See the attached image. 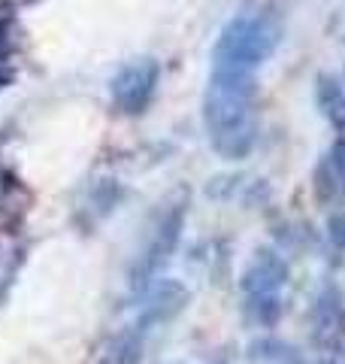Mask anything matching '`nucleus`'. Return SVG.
<instances>
[{"instance_id": "nucleus-1", "label": "nucleus", "mask_w": 345, "mask_h": 364, "mask_svg": "<svg viewBox=\"0 0 345 364\" xmlns=\"http://www.w3.org/2000/svg\"><path fill=\"white\" fill-rule=\"evenodd\" d=\"M209 146L224 161H243L258 140V79L246 70L212 67L203 95Z\"/></svg>"}, {"instance_id": "nucleus-2", "label": "nucleus", "mask_w": 345, "mask_h": 364, "mask_svg": "<svg viewBox=\"0 0 345 364\" xmlns=\"http://www.w3.org/2000/svg\"><path fill=\"white\" fill-rule=\"evenodd\" d=\"M282 18L275 13H239L221 28L212 49V67L258 73L282 43Z\"/></svg>"}, {"instance_id": "nucleus-3", "label": "nucleus", "mask_w": 345, "mask_h": 364, "mask_svg": "<svg viewBox=\"0 0 345 364\" xmlns=\"http://www.w3.org/2000/svg\"><path fill=\"white\" fill-rule=\"evenodd\" d=\"M288 282V264L273 249H258L243 273L246 316L255 325L270 328L282 313V289Z\"/></svg>"}, {"instance_id": "nucleus-4", "label": "nucleus", "mask_w": 345, "mask_h": 364, "mask_svg": "<svg viewBox=\"0 0 345 364\" xmlns=\"http://www.w3.org/2000/svg\"><path fill=\"white\" fill-rule=\"evenodd\" d=\"M182 222H185V200H172L160 210L152 234H148L143 252L133 264V286L136 289H146L148 282L155 279V273L167 264V258L172 255V249H176V243H179Z\"/></svg>"}, {"instance_id": "nucleus-5", "label": "nucleus", "mask_w": 345, "mask_h": 364, "mask_svg": "<svg viewBox=\"0 0 345 364\" xmlns=\"http://www.w3.org/2000/svg\"><path fill=\"white\" fill-rule=\"evenodd\" d=\"M158 79H160V67L155 58L128 61L112 76V85H109L112 104L121 112H128V116H136V112H143L152 104V97L158 91Z\"/></svg>"}, {"instance_id": "nucleus-6", "label": "nucleus", "mask_w": 345, "mask_h": 364, "mask_svg": "<svg viewBox=\"0 0 345 364\" xmlns=\"http://www.w3.org/2000/svg\"><path fill=\"white\" fill-rule=\"evenodd\" d=\"M31 191L18 176L0 170V234H13L31 210Z\"/></svg>"}, {"instance_id": "nucleus-7", "label": "nucleus", "mask_w": 345, "mask_h": 364, "mask_svg": "<svg viewBox=\"0 0 345 364\" xmlns=\"http://www.w3.org/2000/svg\"><path fill=\"white\" fill-rule=\"evenodd\" d=\"M315 191L324 203H345V143H336L321 158L315 173Z\"/></svg>"}, {"instance_id": "nucleus-8", "label": "nucleus", "mask_w": 345, "mask_h": 364, "mask_svg": "<svg viewBox=\"0 0 345 364\" xmlns=\"http://www.w3.org/2000/svg\"><path fill=\"white\" fill-rule=\"evenodd\" d=\"M342 334H345V306H342L339 291L327 286L321 291L318 306H315V337L321 343L336 346Z\"/></svg>"}, {"instance_id": "nucleus-9", "label": "nucleus", "mask_w": 345, "mask_h": 364, "mask_svg": "<svg viewBox=\"0 0 345 364\" xmlns=\"http://www.w3.org/2000/svg\"><path fill=\"white\" fill-rule=\"evenodd\" d=\"M315 100H318L321 116H324L339 134H345V88L333 76L321 73L318 85H315Z\"/></svg>"}, {"instance_id": "nucleus-10", "label": "nucleus", "mask_w": 345, "mask_h": 364, "mask_svg": "<svg viewBox=\"0 0 345 364\" xmlns=\"http://www.w3.org/2000/svg\"><path fill=\"white\" fill-rule=\"evenodd\" d=\"M140 355H143V328L136 325L133 331L121 334L119 340H115L100 364H136Z\"/></svg>"}, {"instance_id": "nucleus-11", "label": "nucleus", "mask_w": 345, "mask_h": 364, "mask_svg": "<svg viewBox=\"0 0 345 364\" xmlns=\"http://www.w3.org/2000/svg\"><path fill=\"white\" fill-rule=\"evenodd\" d=\"M16 46H13V21L0 18V85L9 82V64H13Z\"/></svg>"}, {"instance_id": "nucleus-12", "label": "nucleus", "mask_w": 345, "mask_h": 364, "mask_svg": "<svg viewBox=\"0 0 345 364\" xmlns=\"http://www.w3.org/2000/svg\"><path fill=\"white\" fill-rule=\"evenodd\" d=\"M330 240H333V246H339L342 252H345V213H336L330 219Z\"/></svg>"}]
</instances>
